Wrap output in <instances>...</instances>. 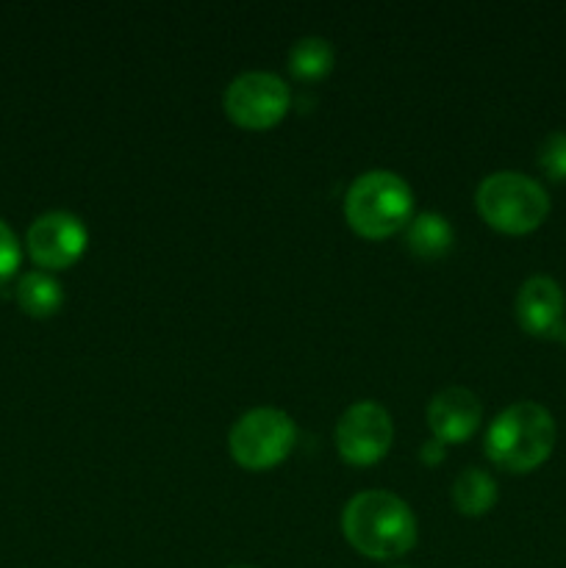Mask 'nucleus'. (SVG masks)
<instances>
[{
	"label": "nucleus",
	"instance_id": "1",
	"mask_svg": "<svg viewBox=\"0 0 566 568\" xmlns=\"http://www.w3.org/2000/svg\"><path fill=\"white\" fill-rule=\"evenodd\" d=\"M344 538L375 560L400 558L416 544V519L408 505L388 491H361L344 505Z\"/></svg>",
	"mask_w": 566,
	"mask_h": 568
},
{
	"label": "nucleus",
	"instance_id": "2",
	"mask_svg": "<svg viewBox=\"0 0 566 568\" xmlns=\"http://www.w3.org/2000/svg\"><path fill=\"white\" fill-rule=\"evenodd\" d=\"M555 447V419L538 403H516L492 422L486 455L508 471H533Z\"/></svg>",
	"mask_w": 566,
	"mask_h": 568
},
{
	"label": "nucleus",
	"instance_id": "3",
	"mask_svg": "<svg viewBox=\"0 0 566 568\" xmlns=\"http://www.w3.org/2000/svg\"><path fill=\"white\" fill-rule=\"evenodd\" d=\"M350 227L366 239H386L414 216V194L408 183L388 170H372L355 178L344 197Z\"/></svg>",
	"mask_w": 566,
	"mask_h": 568
},
{
	"label": "nucleus",
	"instance_id": "4",
	"mask_svg": "<svg viewBox=\"0 0 566 568\" xmlns=\"http://www.w3.org/2000/svg\"><path fill=\"white\" fill-rule=\"evenodd\" d=\"M475 203L483 220L503 233L536 231L549 214V197L542 183L508 170L483 178Z\"/></svg>",
	"mask_w": 566,
	"mask_h": 568
},
{
	"label": "nucleus",
	"instance_id": "5",
	"mask_svg": "<svg viewBox=\"0 0 566 568\" xmlns=\"http://www.w3.org/2000/svg\"><path fill=\"white\" fill-rule=\"evenodd\" d=\"M294 438H297V430H294L292 416L277 408H253L242 419H236L228 444L239 466L261 471L281 464L292 453Z\"/></svg>",
	"mask_w": 566,
	"mask_h": 568
},
{
	"label": "nucleus",
	"instance_id": "6",
	"mask_svg": "<svg viewBox=\"0 0 566 568\" xmlns=\"http://www.w3.org/2000/svg\"><path fill=\"white\" fill-rule=\"evenodd\" d=\"M289 87L275 72L250 70L233 78L225 92V111L244 128H270L289 111Z\"/></svg>",
	"mask_w": 566,
	"mask_h": 568
},
{
	"label": "nucleus",
	"instance_id": "7",
	"mask_svg": "<svg viewBox=\"0 0 566 568\" xmlns=\"http://www.w3.org/2000/svg\"><path fill=\"white\" fill-rule=\"evenodd\" d=\"M394 438L392 416L372 399L350 405L336 425V447L347 464L370 466L388 453Z\"/></svg>",
	"mask_w": 566,
	"mask_h": 568
},
{
	"label": "nucleus",
	"instance_id": "8",
	"mask_svg": "<svg viewBox=\"0 0 566 568\" xmlns=\"http://www.w3.org/2000/svg\"><path fill=\"white\" fill-rule=\"evenodd\" d=\"M87 225L70 211H48L28 227V253L44 270H67L87 250Z\"/></svg>",
	"mask_w": 566,
	"mask_h": 568
},
{
	"label": "nucleus",
	"instance_id": "9",
	"mask_svg": "<svg viewBox=\"0 0 566 568\" xmlns=\"http://www.w3.org/2000/svg\"><path fill=\"white\" fill-rule=\"evenodd\" d=\"M564 311L566 300L558 283L547 275H536L522 283L519 297H516V316L519 325L530 336L538 338H560L564 336Z\"/></svg>",
	"mask_w": 566,
	"mask_h": 568
},
{
	"label": "nucleus",
	"instance_id": "10",
	"mask_svg": "<svg viewBox=\"0 0 566 568\" xmlns=\"http://www.w3.org/2000/svg\"><path fill=\"white\" fill-rule=\"evenodd\" d=\"M481 399L464 386L444 388L427 405V425H431L433 438H438L442 444L466 442L481 427Z\"/></svg>",
	"mask_w": 566,
	"mask_h": 568
},
{
	"label": "nucleus",
	"instance_id": "11",
	"mask_svg": "<svg viewBox=\"0 0 566 568\" xmlns=\"http://www.w3.org/2000/svg\"><path fill=\"white\" fill-rule=\"evenodd\" d=\"M405 244L420 258H442L453 244V227L436 211H422L405 225Z\"/></svg>",
	"mask_w": 566,
	"mask_h": 568
},
{
	"label": "nucleus",
	"instance_id": "12",
	"mask_svg": "<svg viewBox=\"0 0 566 568\" xmlns=\"http://www.w3.org/2000/svg\"><path fill=\"white\" fill-rule=\"evenodd\" d=\"M17 303L28 316H53L64 303V292H61L59 281L50 277L48 272H28L17 283Z\"/></svg>",
	"mask_w": 566,
	"mask_h": 568
},
{
	"label": "nucleus",
	"instance_id": "13",
	"mask_svg": "<svg viewBox=\"0 0 566 568\" xmlns=\"http://www.w3.org/2000/svg\"><path fill=\"white\" fill-rule=\"evenodd\" d=\"M453 503L461 514L483 516L497 503V483L483 469H466L453 483Z\"/></svg>",
	"mask_w": 566,
	"mask_h": 568
},
{
	"label": "nucleus",
	"instance_id": "14",
	"mask_svg": "<svg viewBox=\"0 0 566 568\" xmlns=\"http://www.w3.org/2000/svg\"><path fill=\"white\" fill-rule=\"evenodd\" d=\"M333 67V48L327 39L322 37H303L294 42L292 53H289V70L300 78V81H320L331 72Z\"/></svg>",
	"mask_w": 566,
	"mask_h": 568
},
{
	"label": "nucleus",
	"instance_id": "15",
	"mask_svg": "<svg viewBox=\"0 0 566 568\" xmlns=\"http://www.w3.org/2000/svg\"><path fill=\"white\" fill-rule=\"evenodd\" d=\"M538 164L553 181H566V133H549L538 150Z\"/></svg>",
	"mask_w": 566,
	"mask_h": 568
},
{
	"label": "nucleus",
	"instance_id": "16",
	"mask_svg": "<svg viewBox=\"0 0 566 568\" xmlns=\"http://www.w3.org/2000/svg\"><path fill=\"white\" fill-rule=\"evenodd\" d=\"M20 258L22 253H20V242H17L14 231L0 220V286L14 277L17 266H20Z\"/></svg>",
	"mask_w": 566,
	"mask_h": 568
},
{
	"label": "nucleus",
	"instance_id": "17",
	"mask_svg": "<svg viewBox=\"0 0 566 568\" xmlns=\"http://www.w3.org/2000/svg\"><path fill=\"white\" fill-rule=\"evenodd\" d=\"M442 458H444V444L438 442V438L425 442V447H422V460H425V464H438Z\"/></svg>",
	"mask_w": 566,
	"mask_h": 568
},
{
	"label": "nucleus",
	"instance_id": "18",
	"mask_svg": "<svg viewBox=\"0 0 566 568\" xmlns=\"http://www.w3.org/2000/svg\"><path fill=\"white\" fill-rule=\"evenodd\" d=\"M560 342H564V344H566V327H564V336H560Z\"/></svg>",
	"mask_w": 566,
	"mask_h": 568
},
{
	"label": "nucleus",
	"instance_id": "19",
	"mask_svg": "<svg viewBox=\"0 0 566 568\" xmlns=\"http://www.w3.org/2000/svg\"><path fill=\"white\" fill-rule=\"evenodd\" d=\"M233 568H253V566H233Z\"/></svg>",
	"mask_w": 566,
	"mask_h": 568
},
{
	"label": "nucleus",
	"instance_id": "20",
	"mask_svg": "<svg viewBox=\"0 0 566 568\" xmlns=\"http://www.w3.org/2000/svg\"><path fill=\"white\" fill-rule=\"evenodd\" d=\"M397 568H405V566H397Z\"/></svg>",
	"mask_w": 566,
	"mask_h": 568
}]
</instances>
